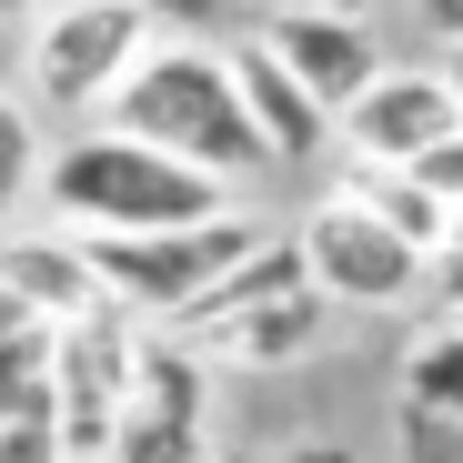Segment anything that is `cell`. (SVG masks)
I'll list each match as a JSON object with an SVG mask.
<instances>
[{
  "mask_svg": "<svg viewBox=\"0 0 463 463\" xmlns=\"http://www.w3.org/2000/svg\"><path fill=\"white\" fill-rule=\"evenodd\" d=\"M101 121H111V141H141V151H162V162H182V172H202L222 192L272 172L242 101H232V81H222V51H202V41H151Z\"/></svg>",
  "mask_w": 463,
  "mask_h": 463,
  "instance_id": "6da1fadb",
  "label": "cell"
},
{
  "mask_svg": "<svg viewBox=\"0 0 463 463\" xmlns=\"http://www.w3.org/2000/svg\"><path fill=\"white\" fill-rule=\"evenodd\" d=\"M51 192V222L71 232V242H131V232H192V222H222L232 192L162 162V151H141V141H111V131H81V141H61L41 151V182Z\"/></svg>",
  "mask_w": 463,
  "mask_h": 463,
  "instance_id": "7a4b0ae2",
  "label": "cell"
},
{
  "mask_svg": "<svg viewBox=\"0 0 463 463\" xmlns=\"http://www.w3.org/2000/svg\"><path fill=\"white\" fill-rule=\"evenodd\" d=\"M21 111H61V121H81V111H111V91L141 71L151 51V21L131 11V0H41V11L21 21Z\"/></svg>",
  "mask_w": 463,
  "mask_h": 463,
  "instance_id": "3957f363",
  "label": "cell"
},
{
  "mask_svg": "<svg viewBox=\"0 0 463 463\" xmlns=\"http://www.w3.org/2000/svg\"><path fill=\"white\" fill-rule=\"evenodd\" d=\"M262 242V222H242V212H222V222H192V232H131V242H81V272H91V292L111 302V313L131 323V333H172L192 302L232 272Z\"/></svg>",
  "mask_w": 463,
  "mask_h": 463,
  "instance_id": "277c9868",
  "label": "cell"
},
{
  "mask_svg": "<svg viewBox=\"0 0 463 463\" xmlns=\"http://www.w3.org/2000/svg\"><path fill=\"white\" fill-rule=\"evenodd\" d=\"M292 262H302V292H313L323 313H403V302H423V252H403L383 222H363L333 192L302 212Z\"/></svg>",
  "mask_w": 463,
  "mask_h": 463,
  "instance_id": "5b68a950",
  "label": "cell"
},
{
  "mask_svg": "<svg viewBox=\"0 0 463 463\" xmlns=\"http://www.w3.org/2000/svg\"><path fill=\"white\" fill-rule=\"evenodd\" d=\"M131 363H141V333L111 313V302L51 333V423H61V463H101V453H111Z\"/></svg>",
  "mask_w": 463,
  "mask_h": 463,
  "instance_id": "8992f818",
  "label": "cell"
},
{
  "mask_svg": "<svg viewBox=\"0 0 463 463\" xmlns=\"http://www.w3.org/2000/svg\"><path fill=\"white\" fill-rule=\"evenodd\" d=\"M252 41L272 51V71H282V81L313 101L323 121H333V111L373 81V71H383V31H373L363 11H343V0H282V11H272Z\"/></svg>",
  "mask_w": 463,
  "mask_h": 463,
  "instance_id": "52a82bcc",
  "label": "cell"
},
{
  "mask_svg": "<svg viewBox=\"0 0 463 463\" xmlns=\"http://www.w3.org/2000/svg\"><path fill=\"white\" fill-rule=\"evenodd\" d=\"M463 111L443 91V71H403V61H383L373 81L333 111V141H343V162H373V172H413L433 141H453Z\"/></svg>",
  "mask_w": 463,
  "mask_h": 463,
  "instance_id": "ba28073f",
  "label": "cell"
},
{
  "mask_svg": "<svg viewBox=\"0 0 463 463\" xmlns=\"http://www.w3.org/2000/svg\"><path fill=\"white\" fill-rule=\"evenodd\" d=\"M202 443H212V373H192L172 343L141 333V363H131V393H121V423H111L101 463H182Z\"/></svg>",
  "mask_w": 463,
  "mask_h": 463,
  "instance_id": "9c48e42d",
  "label": "cell"
},
{
  "mask_svg": "<svg viewBox=\"0 0 463 463\" xmlns=\"http://www.w3.org/2000/svg\"><path fill=\"white\" fill-rule=\"evenodd\" d=\"M323 302L313 292H272V302H242V313H222V323H192V333H151V343H172L192 373H282L323 343Z\"/></svg>",
  "mask_w": 463,
  "mask_h": 463,
  "instance_id": "30bf717a",
  "label": "cell"
},
{
  "mask_svg": "<svg viewBox=\"0 0 463 463\" xmlns=\"http://www.w3.org/2000/svg\"><path fill=\"white\" fill-rule=\"evenodd\" d=\"M212 51H222V81H232V101H242V121H252V141H262V162H272V172L323 162V151H333V121H323V111L272 71L262 41H212Z\"/></svg>",
  "mask_w": 463,
  "mask_h": 463,
  "instance_id": "8fae6325",
  "label": "cell"
},
{
  "mask_svg": "<svg viewBox=\"0 0 463 463\" xmlns=\"http://www.w3.org/2000/svg\"><path fill=\"white\" fill-rule=\"evenodd\" d=\"M0 313H21L41 333L101 313V292L81 272V242H71V232H0Z\"/></svg>",
  "mask_w": 463,
  "mask_h": 463,
  "instance_id": "7c38bea8",
  "label": "cell"
},
{
  "mask_svg": "<svg viewBox=\"0 0 463 463\" xmlns=\"http://www.w3.org/2000/svg\"><path fill=\"white\" fill-rule=\"evenodd\" d=\"M333 202H353L363 222H383V232H393L403 252H423V262H433V252L453 242V212H443L433 192H413L403 172H373V162H343V182H333Z\"/></svg>",
  "mask_w": 463,
  "mask_h": 463,
  "instance_id": "4fadbf2b",
  "label": "cell"
},
{
  "mask_svg": "<svg viewBox=\"0 0 463 463\" xmlns=\"http://www.w3.org/2000/svg\"><path fill=\"white\" fill-rule=\"evenodd\" d=\"M21 413H51V333L0 313V423H21Z\"/></svg>",
  "mask_w": 463,
  "mask_h": 463,
  "instance_id": "5bb4252c",
  "label": "cell"
},
{
  "mask_svg": "<svg viewBox=\"0 0 463 463\" xmlns=\"http://www.w3.org/2000/svg\"><path fill=\"white\" fill-rule=\"evenodd\" d=\"M31 182H41V121L21 111V91H0V232L31 202Z\"/></svg>",
  "mask_w": 463,
  "mask_h": 463,
  "instance_id": "9a60e30c",
  "label": "cell"
},
{
  "mask_svg": "<svg viewBox=\"0 0 463 463\" xmlns=\"http://www.w3.org/2000/svg\"><path fill=\"white\" fill-rule=\"evenodd\" d=\"M403 182H413V192H433V202L453 212V202H463V131H453V141H433V151H423V162H413Z\"/></svg>",
  "mask_w": 463,
  "mask_h": 463,
  "instance_id": "2e32d148",
  "label": "cell"
},
{
  "mask_svg": "<svg viewBox=\"0 0 463 463\" xmlns=\"http://www.w3.org/2000/svg\"><path fill=\"white\" fill-rule=\"evenodd\" d=\"M0 463H61V423H51V413L0 423Z\"/></svg>",
  "mask_w": 463,
  "mask_h": 463,
  "instance_id": "e0dca14e",
  "label": "cell"
},
{
  "mask_svg": "<svg viewBox=\"0 0 463 463\" xmlns=\"http://www.w3.org/2000/svg\"><path fill=\"white\" fill-rule=\"evenodd\" d=\"M131 11L151 21V41H162V31H172V41H192V31H212V21H222V0H131Z\"/></svg>",
  "mask_w": 463,
  "mask_h": 463,
  "instance_id": "ac0fdd59",
  "label": "cell"
},
{
  "mask_svg": "<svg viewBox=\"0 0 463 463\" xmlns=\"http://www.w3.org/2000/svg\"><path fill=\"white\" fill-rule=\"evenodd\" d=\"M222 463H353V453L313 433V443H282V453H222Z\"/></svg>",
  "mask_w": 463,
  "mask_h": 463,
  "instance_id": "d6986e66",
  "label": "cell"
},
{
  "mask_svg": "<svg viewBox=\"0 0 463 463\" xmlns=\"http://www.w3.org/2000/svg\"><path fill=\"white\" fill-rule=\"evenodd\" d=\"M413 11H423V31H433V41H443V51H453V41H463V0H413Z\"/></svg>",
  "mask_w": 463,
  "mask_h": 463,
  "instance_id": "ffe728a7",
  "label": "cell"
},
{
  "mask_svg": "<svg viewBox=\"0 0 463 463\" xmlns=\"http://www.w3.org/2000/svg\"><path fill=\"white\" fill-rule=\"evenodd\" d=\"M31 11H41V0H0V21H31Z\"/></svg>",
  "mask_w": 463,
  "mask_h": 463,
  "instance_id": "44dd1931",
  "label": "cell"
},
{
  "mask_svg": "<svg viewBox=\"0 0 463 463\" xmlns=\"http://www.w3.org/2000/svg\"><path fill=\"white\" fill-rule=\"evenodd\" d=\"M182 463H222V453H212V443H202V453H182Z\"/></svg>",
  "mask_w": 463,
  "mask_h": 463,
  "instance_id": "7402d4cb",
  "label": "cell"
},
{
  "mask_svg": "<svg viewBox=\"0 0 463 463\" xmlns=\"http://www.w3.org/2000/svg\"><path fill=\"white\" fill-rule=\"evenodd\" d=\"M222 11H232V0H222ZM262 11H282V0H262Z\"/></svg>",
  "mask_w": 463,
  "mask_h": 463,
  "instance_id": "603a6c76",
  "label": "cell"
},
{
  "mask_svg": "<svg viewBox=\"0 0 463 463\" xmlns=\"http://www.w3.org/2000/svg\"><path fill=\"white\" fill-rule=\"evenodd\" d=\"M453 232H463V202H453Z\"/></svg>",
  "mask_w": 463,
  "mask_h": 463,
  "instance_id": "cb8c5ba5",
  "label": "cell"
}]
</instances>
